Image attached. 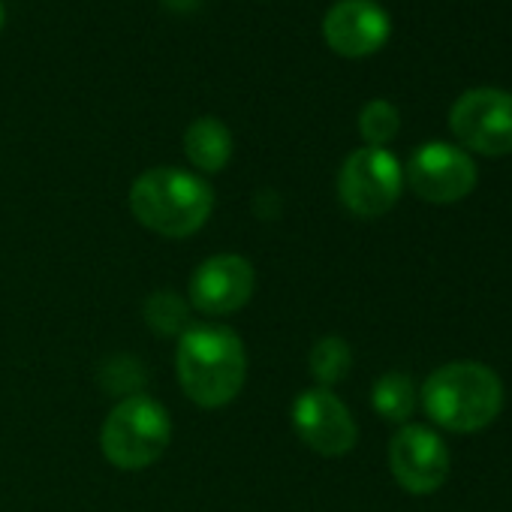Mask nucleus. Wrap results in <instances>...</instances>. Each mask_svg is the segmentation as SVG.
I'll use <instances>...</instances> for the list:
<instances>
[{"mask_svg": "<svg viewBox=\"0 0 512 512\" xmlns=\"http://www.w3.org/2000/svg\"><path fill=\"white\" fill-rule=\"evenodd\" d=\"M404 169L398 157L386 148L353 151L338 172V196L344 208L356 217H383L401 196Z\"/></svg>", "mask_w": 512, "mask_h": 512, "instance_id": "5", "label": "nucleus"}, {"mask_svg": "<svg viewBox=\"0 0 512 512\" xmlns=\"http://www.w3.org/2000/svg\"><path fill=\"white\" fill-rule=\"evenodd\" d=\"M323 37L341 58H368L392 37V19L377 0H338L323 19Z\"/></svg>", "mask_w": 512, "mask_h": 512, "instance_id": "11", "label": "nucleus"}, {"mask_svg": "<svg viewBox=\"0 0 512 512\" xmlns=\"http://www.w3.org/2000/svg\"><path fill=\"white\" fill-rule=\"evenodd\" d=\"M145 323L163 335V338H181L187 329H190V311H187V302L175 293H154L148 302H145Z\"/></svg>", "mask_w": 512, "mask_h": 512, "instance_id": "15", "label": "nucleus"}, {"mask_svg": "<svg viewBox=\"0 0 512 512\" xmlns=\"http://www.w3.org/2000/svg\"><path fill=\"white\" fill-rule=\"evenodd\" d=\"M175 374L196 407H226L247 380V353L238 332L220 323L190 326L175 347Z\"/></svg>", "mask_w": 512, "mask_h": 512, "instance_id": "1", "label": "nucleus"}, {"mask_svg": "<svg viewBox=\"0 0 512 512\" xmlns=\"http://www.w3.org/2000/svg\"><path fill=\"white\" fill-rule=\"evenodd\" d=\"M172 419L151 395H127L112 407L100 431V449L118 470H145L169 449Z\"/></svg>", "mask_w": 512, "mask_h": 512, "instance_id": "4", "label": "nucleus"}, {"mask_svg": "<svg viewBox=\"0 0 512 512\" xmlns=\"http://www.w3.org/2000/svg\"><path fill=\"white\" fill-rule=\"evenodd\" d=\"M401 130V115L389 100H371L359 112V133L368 148H386Z\"/></svg>", "mask_w": 512, "mask_h": 512, "instance_id": "16", "label": "nucleus"}, {"mask_svg": "<svg viewBox=\"0 0 512 512\" xmlns=\"http://www.w3.org/2000/svg\"><path fill=\"white\" fill-rule=\"evenodd\" d=\"M293 428L317 455L341 458L359 440V425L350 407L332 389H305L293 404Z\"/></svg>", "mask_w": 512, "mask_h": 512, "instance_id": "9", "label": "nucleus"}, {"mask_svg": "<svg viewBox=\"0 0 512 512\" xmlns=\"http://www.w3.org/2000/svg\"><path fill=\"white\" fill-rule=\"evenodd\" d=\"M422 407L434 425L452 434H473L500 416L503 380L482 362L458 359L428 374Z\"/></svg>", "mask_w": 512, "mask_h": 512, "instance_id": "2", "label": "nucleus"}, {"mask_svg": "<svg viewBox=\"0 0 512 512\" xmlns=\"http://www.w3.org/2000/svg\"><path fill=\"white\" fill-rule=\"evenodd\" d=\"M449 467V446L428 425L407 422L389 440V470L410 494H434L446 482Z\"/></svg>", "mask_w": 512, "mask_h": 512, "instance_id": "8", "label": "nucleus"}, {"mask_svg": "<svg viewBox=\"0 0 512 512\" xmlns=\"http://www.w3.org/2000/svg\"><path fill=\"white\" fill-rule=\"evenodd\" d=\"M0 28H4V7H0Z\"/></svg>", "mask_w": 512, "mask_h": 512, "instance_id": "18", "label": "nucleus"}, {"mask_svg": "<svg viewBox=\"0 0 512 512\" xmlns=\"http://www.w3.org/2000/svg\"><path fill=\"white\" fill-rule=\"evenodd\" d=\"M184 154L205 175L226 169V163L232 157L229 127L220 118H196L184 133Z\"/></svg>", "mask_w": 512, "mask_h": 512, "instance_id": "12", "label": "nucleus"}, {"mask_svg": "<svg viewBox=\"0 0 512 512\" xmlns=\"http://www.w3.org/2000/svg\"><path fill=\"white\" fill-rule=\"evenodd\" d=\"M476 163L461 145L449 142H425L419 145L404 169V181L410 190L431 205H452L473 193L476 187Z\"/></svg>", "mask_w": 512, "mask_h": 512, "instance_id": "7", "label": "nucleus"}, {"mask_svg": "<svg viewBox=\"0 0 512 512\" xmlns=\"http://www.w3.org/2000/svg\"><path fill=\"white\" fill-rule=\"evenodd\" d=\"M253 287H256V275L250 260H244L238 253H217L196 266L187 293L196 311L208 317H226L250 302Z\"/></svg>", "mask_w": 512, "mask_h": 512, "instance_id": "10", "label": "nucleus"}, {"mask_svg": "<svg viewBox=\"0 0 512 512\" xmlns=\"http://www.w3.org/2000/svg\"><path fill=\"white\" fill-rule=\"evenodd\" d=\"M199 4V0H166V7H172V10H178V13H187V10H193Z\"/></svg>", "mask_w": 512, "mask_h": 512, "instance_id": "17", "label": "nucleus"}, {"mask_svg": "<svg viewBox=\"0 0 512 512\" xmlns=\"http://www.w3.org/2000/svg\"><path fill=\"white\" fill-rule=\"evenodd\" d=\"M449 130L467 154H512V94L500 88L464 91L449 109Z\"/></svg>", "mask_w": 512, "mask_h": 512, "instance_id": "6", "label": "nucleus"}, {"mask_svg": "<svg viewBox=\"0 0 512 512\" xmlns=\"http://www.w3.org/2000/svg\"><path fill=\"white\" fill-rule=\"evenodd\" d=\"M130 211L145 229L163 238H187L208 223L214 211V190L196 172L157 166L133 181Z\"/></svg>", "mask_w": 512, "mask_h": 512, "instance_id": "3", "label": "nucleus"}, {"mask_svg": "<svg viewBox=\"0 0 512 512\" xmlns=\"http://www.w3.org/2000/svg\"><path fill=\"white\" fill-rule=\"evenodd\" d=\"M416 401H419L416 383L410 374H401V371H389V374L377 377V383L371 389V404L386 422L407 425V419L416 410Z\"/></svg>", "mask_w": 512, "mask_h": 512, "instance_id": "13", "label": "nucleus"}, {"mask_svg": "<svg viewBox=\"0 0 512 512\" xmlns=\"http://www.w3.org/2000/svg\"><path fill=\"white\" fill-rule=\"evenodd\" d=\"M308 365H311V377L323 389H332L335 383H341L350 374V368H353V350H350V344L344 338L326 335V338H320L311 347Z\"/></svg>", "mask_w": 512, "mask_h": 512, "instance_id": "14", "label": "nucleus"}]
</instances>
